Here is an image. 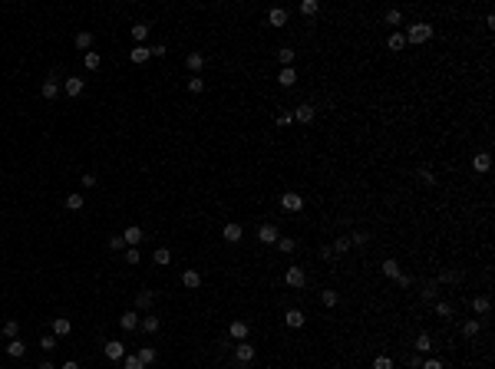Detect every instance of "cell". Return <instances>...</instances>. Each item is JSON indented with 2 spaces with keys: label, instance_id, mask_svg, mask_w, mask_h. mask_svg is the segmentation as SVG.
<instances>
[{
  "label": "cell",
  "instance_id": "obj_1",
  "mask_svg": "<svg viewBox=\"0 0 495 369\" xmlns=\"http://www.w3.org/2000/svg\"><path fill=\"white\" fill-rule=\"evenodd\" d=\"M403 36H406V43H416L419 46V43H426V40H432V27H429V23H413Z\"/></svg>",
  "mask_w": 495,
  "mask_h": 369
},
{
  "label": "cell",
  "instance_id": "obj_2",
  "mask_svg": "<svg viewBox=\"0 0 495 369\" xmlns=\"http://www.w3.org/2000/svg\"><path fill=\"white\" fill-rule=\"evenodd\" d=\"M284 283H287V287H294V290H300V287L307 283V274L300 271L297 264H291V267L284 271Z\"/></svg>",
  "mask_w": 495,
  "mask_h": 369
},
{
  "label": "cell",
  "instance_id": "obj_3",
  "mask_svg": "<svg viewBox=\"0 0 495 369\" xmlns=\"http://www.w3.org/2000/svg\"><path fill=\"white\" fill-rule=\"evenodd\" d=\"M314 116H317V109L310 106V102H304V106L294 109V119L300 122V125H310V122H314Z\"/></svg>",
  "mask_w": 495,
  "mask_h": 369
},
{
  "label": "cell",
  "instance_id": "obj_4",
  "mask_svg": "<svg viewBox=\"0 0 495 369\" xmlns=\"http://www.w3.org/2000/svg\"><path fill=\"white\" fill-rule=\"evenodd\" d=\"M281 208H284L287 215H291V211H300V208H304V198L294 195V191H287V195H281Z\"/></svg>",
  "mask_w": 495,
  "mask_h": 369
},
{
  "label": "cell",
  "instance_id": "obj_5",
  "mask_svg": "<svg viewBox=\"0 0 495 369\" xmlns=\"http://www.w3.org/2000/svg\"><path fill=\"white\" fill-rule=\"evenodd\" d=\"M251 359H254V346H251V343H244V339H241V343H234V363H251Z\"/></svg>",
  "mask_w": 495,
  "mask_h": 369
},
{
  "label": "cell",
  "instance_id": "obj_6",
  "mask_svg": "<svg viewBox=\"0 0 495 369\" xmlns=\"http://www.w3.org/2000/svg\"><path fill=\"white\" fill-rule=\"evenodd\" d=\"M63 89H66V96H69V99H76V96H83V89H86V83H83L79 76H69V79L63 83Z\"/></svg>",
  "mask_w": 495,
  "mask_h": 369
},
{
  "label": "cell",
  "instance_id": "obj_7",
  "mask_svg": "<svg viewBox=\"0 0 495 369\" xmlns=\"http://www.w3.org/2000/svg\"><path fill=\"white\" fill-rule=\"evenodd\" d=\"M106 356H109L112 363H122V356H126V346H122L119 339H106Z\"/></svg>",
  "mask_w": 495,
  "mask_h": 369
},
{
  "label": "cell",
  "instance_id": "obj_8",
  "mask_svg": "<svg viewBox=\"0 0 495 369\" xmlns=\"http://www.w3.org/2000/svg\"><path fill=\"white\" fill-rule=\"evenodd\" d=\"M228 333H231V339H234V343H241V339H248V333H251V330H248V323H244V320H234V323L228 326Z\"/></svg>",
  "mask_w": 495,
  "mask_h": 369
},
{
  "label": "cell",
  "instance_id": "obj_9",
  "mask_svg": "<svg viewBox=\"0 0 495 369\" xmlns=\"http://www.w3.org/2000/svg\"><path fill=\"white\" fill-rule=\"evenodd\" d=\"M258 238H261V244H277L281 234H277L274 224H261V228H258Z\"/></svg>",
  "mask_w": 495,
  "mask_h": 369
},
{
  "label": "cell",
  "instance_id": "obj_10",
  "mask_svg": "<svg viewBox=\"0 0 495 369\" xmlns=\"http://www.w3.org/2000/svg\"><path fill=\"white\" fill-rule=\"evenodd\" d=\"M221 238L228 241V244H238V241L244 238V231H241V224H225V231H221Z\"/></svg>",
  "mask_w": 495,
  "mask_h": 369
},
{
  "label": "cell",
  "instance_id": "obj_11",
  "mask_svg": "<svg viewBox=\"0 0 495 369\" xmlns=\"http://www.w3.org/2000/svg\"><path fill=\"white\" fill-rule=\"evenodd\" d=\"M122 241H126L129 247H135V244L142 241V228H139V224H129V228L122 231Z\"/></svg>",
  "mask_w": 495,
  "mask_h": 369
},
{
  "label": "cell",
  "instance_id": "obj_12",
  "mask_svg": "<svg viewBox=\"0 0 495 369\" xmlns=\"http://www.w3.org/2000/svg\"><path fill=\"white\" fill-rule=\"evenodd\" d=\"M129 60H132V63H149V60H152V50H149V46H132V53H129Z\"/></svg>",
  "mask_w": 495,
  "mask_h": 369
},
{
  "label": "cell",
  "instance_id": "obj_13",
  "mask_svg": "<svg viewBox=\"0 0 495 369\" xmlns=\"http://www.w3.org/2000/svg\"><path fill=\"white\" fill-rule=\"evenodd\" d=\"M419 293H423V300H426V304H432V300L439 297V280H426Z\"/></svg>",
  "mask_w": 495,
  "mask_h": 369
},
{
  "label": "cell",
  "instance_id": "obj_14",
  "mask_svg": "<svg viewBox=\"0 0 495 369\" xmlns=\"http://www.w3.org/2000/svg\"><path fill=\"white\" fill-rule=\"evenodd\" d=\"M139 323H142V320H139V313H135V310H126V313L119 316V326H122V330H135Z\"/></svg>",
  "mask_w": 495,
  "mask_h": 369
},
{
  "label": "cell",
  "instance_id": "obj_15",
  "mask_svg": "<svg viewBox=\"0 0 495 369\" xmlns=\"http://www.w3.org/2000/svg\"><path fill=\"white\" fill-rule=\"evenodd\" d=\"M40 92H43V99H56V96H60V83H56V76L46 79L43 86H40Z\"/></svg>",
  "mask_w": 495,
  "mask_h": 369
},
{
  "label": "cell",
  "instance_id": "obj_16",
  "mask_svg": "<svg viewBox=\"0 0 495 369\" xmlns=\"http://www.w3.org/2000/svg\"><path fill=\"white\" fill-rule=\"evenodd\" d=\"M69 330H73V323L66 316H56L53 320V337H69Z\"/></svg>",
  "mask_w": 495,
  "mask_h": 369
},
{
  "label": "cell",
  "instance_id": "obj_17",
  "mask_svg": "<svg viewBox=\"0 0 495 369\" xmlns=\"http://www.w3.org/2000/svg\"><path fill=\"white\" fill-rule=\"evenodd\" d=\"M472 168H475V172H489V168H492V155H489V152H479V155L472 158Z\"/></svg>",
  "mask_w": 495,
  "mask_h": 369
},
{
  "label": "cell",
  "instance_id": "obj_18",
  "mask_svg": "<svg viewBox=\"0 0 495 369\" xmlns=\"http://www.w3.org/2000/svg\"><path fill=\"white\" fill-rule=\"evenodd\" d=\"M185 66L198 76V73H201V66H205V56H201V53H188V56H185Z\"/></svg>",
  "mask_w": 495,
  "mask_h": 369
},
{
  "label": "cell",
  "instance_id": "obj_19",
  "mask_svg": "<svg viewBox=\"0 0 495 369\" xmlns=\"http://www.w3.org/2000/svg\"><path fill=\"white\" fill-rule=\"evenodd\" d=\"M284 323L291 326V330H300V326H304V313H300V310H287V313H284Z\"/></svg>",
  "mask_w": 495,
  "mask_h": 369
},
{
  "label": "cell",
  "instance_id": "obj_20",
  "mask_svg": "<svg viewBox=\"0 0 495 369\" xmlns=\"http://www.w3.org/2000/svg\"><path fill=\"white\" fill-rule=\"evenodd\" d=\"M267 23H271V27H284V23H287V10H284V7H274V10L267 13Z\"/></svg>",
  "mask_w": 495,
  "mask_h": 369
},
{
  "label": "cell",
  "instance_id": "obj_21",
  "mask_svg": "<svg viewBox=\"0 0 495 369\" xmlns=\"http://www.w3.org/2000/svg\"><path fill=\"white\" fill-rule=\"evenodd\" d=\"M182 283H185L188 290H198V287H201V274H198V271H185V274H182Z\"/></svg>",
  "mask_w": 495,
  "mask_h": 369
},
{
  "label": "cell",
  "instance_id": "obj_22",
  "mask_svg": "<svg viewBox=\"0 0 495 369\" xmlns=\"http://www.w3.org/2000/svg\"><path fill=\"white\" fill-rule=\"evenodd\" d=\"M145 36H149V23H135V27H132V40H135V46H142Z\"/></svg>",
  "mask_w": 495,
  "mask_h": 369
},
{
  "label": "cell",
  "instance_id": "obj_23",
  "mask_svg": "<svg viewBox=\"0 0 495 369\" xmlns=\"http://www.w3.org/2000/svg\"><path fill=\"white\" fill-rule=\"evenodd\" d=\"M277 83H281V86H287V89L294 86V83H297V73H294V66H287V69H281V76H277Z\"/></svg>",
  "mask_w": 495,
  "mask_h": 369
},
{
  "label": "cell",
  "instance_id": "obj_24",
  "mask_svg": "<svg viewBox=\"0 0 495 369\" xmlns=\"http://www.w3.org/2000/svg\"><path fill=\"white\" fill-rule=\"evenodd\" d=\"M152 300H155V293H152V290H139V297H135V307H139V310H149V307H152Z\"/></svg>",
  "mask_w": 495,
  "mask_h": 369
},
{
  "label": "cell",
  "instance_id": "obj_25",
  "mask_svg": "<svg viewBox=\"0 0 495 369\" xmlns=\"http://www.w3.org/2000/svg\"><path fill=\"white\" fill-rule=\"evenodd\" d=\"M23 353H27V343H20V339H10V343H7V356L20 359Z\"/></svg>",
  "mask_w": 495,
  "mask_h": 369
},
{
  "label": "cell",
  "instance_id": "obj_26",
  "mask_svg": "<svg viewBox=\"0 0 495 369\" xmlns=\"http://www.w3.org/2000/svg\"><path fill=\"white\" fill-rule=\"evenodd\" d=\"M294 50H291V46H281V50H277V60H281V66H284V69H287V66H294Z\"/></svg>",
  "mask_w": 495,
  "mask_h": 369
},
{
  "label": "cell",
  "instance_id": "obj_27",
  "mask_svg": "<svg viewBox=\"0 0 495 369\" xmlns=\"http://www.w3.org/2000/svg\"><path fill=\"white\" fill-rule=\"evenodd\" d=\"M386 46H390L393 53H399V50L406 46V36H403V33H390V40H386Z\"/></svg>",
  "mask_w": 495,
  "mask_h": 369
},
{
  "label": "cell",
  "instance_id": "obj_28",
  "mask_svg": "<svg viewBox=\"0 0 495 369\" xmlns=\"http://www.w3.org/2000/svg\"><path fill=\"white\" fill-rule=\"evenodd\" d=\"M479 330H482V323H479V320H465V323H462V337L472 339V337H479Z\"/></svg>",
  "mask_w": 495,
  "mask_h": 369
},
{
  "label": "cell",
  "instance_id": "obj_29",
  "mask_svg": "<svg viewBox=\"0 0 495 369\" xmlns=\"http://www.w3.org/2000/svg\"><path fill=\"white\" fill-rule=\"evenodd\" d=\"M89 46H93V33H89V30H79V33H76V50H89Z\"/></svg>",
  "mask_w": 495,
  "mask_h": 369
},
{
  "label": "cell",
  "instance_id": "obj_30",
  "mask_svg": "<svg viewBox=\"0 0 495 369\" xmlns=\"http://www.w3.org/2000/svg\"><path fill=\"white\" fill-rule=\"evenodd\" d=\"M320 300H324V307H337L340 304V293L337 290H320Z\"/></svg>",
  "mask_w": 495,
  "mask_h": 369
},
{
  "label": "cell",
  "instance_id": "obj_31",
  "mask_svg": "<svg viewBox=\"0 0 495 369\" xmlns=\"http://www.w3.org/2000/svg\"><path fill=\"white\" fill-rule=\"evenodd\" d=\"M152 261H155V264H162V267H165V264L172 261V250H168V247H155V254H152Z\"/></svg>",
  "mask_w": 495,
  "mask_h": 369
},
{
  "label": "cell",
  "instance_id": "obj_32",
  "mask_svg": "<svg viewBox=\"0 0 495 369\" xmlns=\"http://www.w3.org/2000/svg\"><path fill=\"white\" fill-rule=\"evenodd\" d=\"M135 356L142 359V366H152V363H155V349H152V346H142Z\"/></svg>",
  "mask_w": 495,
  "mask_h": 369
},
{
  "label": "cell",
  "instance_id": "obj_33",
  "mask_svg": "<svg viewBox=\"0 0 495 369\" xmlns=\"http://www.w3.org/2000/svg\"><path fill=\"white\" fill-rule=\"evenodd\" d=\"M416 349H419V356L432 349V339H429V333H419V337H416Z\"/></svg>",
  "mask_w": 495,
  "mask_h": 369
},
{
  "label": "cell",
  "instance_id": "obj_34",
  "mask_svg": "<svg viewBox=\"0 0 495 369\" xmlns=\"http://www.w3.org/2000/svg\"><path fill=\"white\" fill-rule=\"evenodd\" d=\"M489 307H492V300H489V297H475V300H472V310H475V313H489Z\"/></svg>",
  "mask_w": 495,
  "mask_h": 369
},
{
  "label": "cell",
  "instance_id": "obj_35",
  "mask_svg": "<svg viewBox=\"0 0 495 369\" xmlns=\"http://www.w3.org/2000/svg\"><path fill=\"white\" fill-rule=\"evenodd\" d=\"M17 333H20V323H17V320H7V323H3V337L17 339Z\"/></svg>",
  "mask_w": 495,
  "mask_h": 369
},
{
  "label": "cell",
  "instance_id": "obj_36",
  "mask_svg": "<svg viewBox=\"0 0 495 369\" xmlns=\"http://www.w3.org/2000/svg\"><path fill=\"white\" fill-rule=\"evenodd\" d=\"M294 247H297L294 238H277V250H281V254H291Z\"/></svg>",
  "mask_w": 495,
  "mask_h": 369
},
{
  "label": "cell",
  "instance_id": "obj_37",
  "mask_svg": "<svg viewBox=\"0 0 495 369\" xmlns=\"http://www.w3.org/2000/svg\"><path fill=\"white\" fill-rule=\"evenodd\" d=\"M383 274L390 277V280H396V277H399V264H396V261H383Z\"/></svg>",
  "mask_w": 495,
  "mask_h": 369
},
{
  "label": "cell",
  "instance_id": "obj_38",
  "mask_svg": "<svg viewBox=\"0 0 495 369\" xmlns=\"http://www.w3.org/2000/svg\"><path fill=\"white\" fill-rule=\"evenodd\" d=\"M317 10H320V3H317V0H304V3H300V13H304V17H314Z\"/></svg>",
  "mask_w": 495,
  "mask_h": 369
},
{
  "label": "cell",
  "instance_id": "obj_39",
  "mask_svg": "<svg viewBox=\"0 0 495 369\" xmlns=\"http://www.w3.org/2000/svg\"><path fill=\"white\" fill-rule=\"evenodd\" d=\"M145 330V333H159V316H145L142 323H139Z\"/></svg>",
  "mask_w": 495,
  "mask_h": 369
},
{
  "label": "cell",
  "instance_id": "obj_40",
  "mask_svg": "<svg viewBox=\"0 0 495 369\" xmlns=\"http://www.w3.org/2000/svg\"><path fill=\"white\" fill-rule=\"evenodd\" d=\"M66 208L69 211H83V195H69L66 198Z\"/></svg>",
  "mask_w": 495,
  "mask_h": 369
},
{
  "label": "cell",
  "instance_id": "obj_41",
  "mask_svg": "<svg viewBox=\"0 0 495 369\" xmlns=\"http://www.w3.org/2000/svg\"><path fill=\"white\" fill-rule=\"evenodd\" d=\"M383 20L390 23V27H399V23H403V13H399V10H386V17H383Z\"/></svg>",
  "mask_w": 495,
  "mask_h": 369
},
{
  "label": "cell",
  "instance_id": "obj_42",
  "mask_svg": "<svg viewBox=\"0 0 495 369\" xmlns=\"http://www.w3.org/2000/svg\"><path fill=\"white\" fill-rule=\"evenodd\" d=\"M330 250H337V254H347V250H350V238H337Z\"/></svg>",
  "mask_w": 495,
  "mask_h": 369
},
{
  "label": "cell",
  "instance_id": "obj_43",
  "mask_svg": "<svg viewBox=\"0 0 495 369\" xmlns=\"http://www.w3.org/2000/svg\"><path fill=\"white\" fill-rule=\"evenodd\" d=\"M122 369H142V359L139 356H122Z\"/></svg>",
  "mask_w": 495,
  "mask_h": 369
},
{
  "label": "cell",
  "instance_id": "obj_44",
  "mask_svg": "<svg viewBox=\"0 0 495 369\" xmlns=\"http://www.w3.org/2000/svg\"><path fill=\"white\" fill-rule=\"evenodd\" d=\"M83 63H86V69H99L102 60H99V53H86V56H83Z\"/></svg>",
  "mask_w": 495,
  "mask_h": 369
},
{
  "label": "cell",
  "instance_id": "obj_45",
  "mask_svg": "<svg viewBox=\"0 0 495 369\" xmlns=\"http://www.w3.org/2000/svg\"><path fill=\"white\" fill-rule=\"evenodd\" d=\"M201 89H205V79H198V76H192V79H188V92H195V96H198Z\"/></svg>",
  "mask_w": 495,
  "mask_h": 369
},
{
  "label": "cell",
  "instance_id": "obj_46",
  "mask_svg": "<svg viewBox=\"0 0 495 369\" xmlns=\"http://www.w3.org/2000/svg\"><path fill=\"white\" fill-rule=\"evenodd\" d=\"M366 241H370L366 231H353V234H350V247H353V244H366Z\"/></svg>",
  "mask_w": 495,
  "mask_h": 369
},
{
  "label": "cell",
  "instance_id": "obj_47",
  "mask_svg": "<svg viewBox=\"0 0 495 369\" xmlns=\"http://www.w3.org/2000/svg\"><path fill=\"white\" fill-rule=\"evenodd\" d=\"M439 283H459V274H456V271H442L439 274Z\"/></svg>",
  "mask_w": 495,
  "mask_h": 369
},
{
  "label": "cell",
  "instance_id": "obj_48",
  "mask_svg": "<svg viewBox=\"0 0 495 369\" xmlns=\"http://www.w3.org/2000/svg\"><path fill=\"white\" fill-rule=\"evenodd\" d=\"M373 369H393V359H390V356H376L373 359Z\"/></svg>",
  "mask_w": 495,
  "mask_h": 369
},
{
  "label": "cell",
  "instance_id": "obj_49",
  "mask_svg": "<svg viewBox=\"0 0 495 369\" xmlns=\"http://www.w3.org/2000/svg\"><path fill=\"white\" fill-rule=\"evenodd\" d=\"M79 184H83V188H96V175H93V172H86L83 178H79Z\"/></svg>",
  "mask_w": 495,
  "mask_h": 369
},
{
  "label": "cell",
  "instance_id": "obj_50",
  "mask_svg": "<svg viewBox=\"0 0 495 369\" xmlns=\"http://www.w3.org/2000/svg\"><path fill=\"white\" fill-rule=\"evenodd\" d=\"M122 247H126V241H122V234L109 238V250H122Z\"/></svg>",
  "mask_w": 495,
  "mask_h": 369
},
{
  "label": "cell",
  "instance_id": "obj_51",
  "mask_svg": "<svg viewBox=\"0 0 495 369\" xmlns=\"http://www.w3.org/2000/svg\"><path fill=\"white\" fill-rule=\"evenodd\" d=\"M436 316H452V307L449 304H436Z\"/></svg>",
  "mask_w": 495,
  "mask_h": 369
},
{
  "label": "cell",
  "instance_id": "obj_52",
  "mask_svg": "<svg viewBox=\"0 0 495 369\" xmlns=\"http://www.w3.org/2000/svg\"><path fill=\"white\" fill-rule=\"evenodd\" d=\"M126 264H139V250H135V247L126 250Z\"/></svg>",
  "mask_w": 495,
  "mask_h": 369
},
{
  "label": "cell",
  "instance_id": "obj_53",
  "mask_svg": "<svg viewBox=\"0 0 495 369\" xmlns=\"http://www.w3.org/2000/svg\"><path fill=\"white\" fill-rule=\"evenodd\" d=\"M419 369H442V363H439V359H423V366H419Z\"/></svg>",
  "mask_w": 495,
  "mask_h": 369
},
{
  "label": "cell",
  "instance_id": "obj_54",
  "mask_svg": "<svg viewBox=\"0 0 495 369\" xmlns=\"http://www.w3.org/2000/svg\"><path fill=\"white\" fill-rule=\"evenodd\" d=\"M53 346H56V339H53V337H43V339H40V349H46V353H50Z\"/></svg>",
  "mask_w": 495,
  "mask_h": 369
},
{
  "label": "cell",
  "instance_id": "obj_55",
  "mask_svg": "<svg viewBox=\"0 0 495 369\" xmlns=\"http://www.w3.org/2000/svg\"><path fill=\"white\" fill-rule=\"evenodd\" d=\"M406 363H409V369H419V366H423V356H419V353H416V356H409Z\"/></svg>",
  "mask_w": 495,
  "mask_h": 369
},
{
  "label": "cell",
  "instance_id": "obj_56",
  "mask_svg": "<svg viewBox=\"0 0 495 369\" xmlns=\"http://www.w3.org/2000/svg\"><path fill=\"white\" fill-rule=\"evenodd\" d=\"M291 119H294L291 112H281V116H277V125H287V122H291Z\"/></svg>",
  "mask_w": 495,
  "mask_h": 369
},
{
  "label": "cell",
  "instance_id": "obj_57",
  "mask_svg": "<svg viewBox=\"0 0 495 369\" xmlns=\"http://www.w3.org/2000/svg\"><path fill=\"white\" fill-rule=\"evenodd\" d=\"M419 178H423V182H426V184H436V178H432V172H419Z\"/></svg>",
  "mask_w": 495,
  "mask_h": 369
},
{
  "label": "cell",
  "instance_id": "obj_58",
  "mask_svg": "<svg viewBox=\"0 0 495 369\" xmlns=\"http://www.w3.org/2000/svg\"><path fill=\"white\" fill-rule=\"evenodd\" d=\"M149 50H152V56H165V46H162V43H155V46H149Z\"/></svg>",
  "mask_w": 495,
  "mask_h": 369
},
{
  "label": "cell",
  "instance_id": "obj_59",
  "mask_svg": "<svg viewBox=\"0 0 495 369\" xmlns=\"http://www.w3.org/2000/svg\"><path fill=\"white\" fill-rule=\"evenodd\" d=\"M60 369H79V363H76V359H69V363H63Z\"/></svg>",
  "mask_w": 495,
  "mask_h": 369
},
{
  "label": "cell",
  "instance_id": "obj_60",
  "mask_svg": "<svg viewBox=\"0 0 495 369\" xmlns=\"http://www.w3.org/2000/svg\"><path fill=\"white\" fill-rule=\"evenodd\" d=\"M36 369H53V363H50V359H43V363H40Z\"/></svg>",
  "mask_w": 495,
  "mask_h": 369
}]
</instances>
